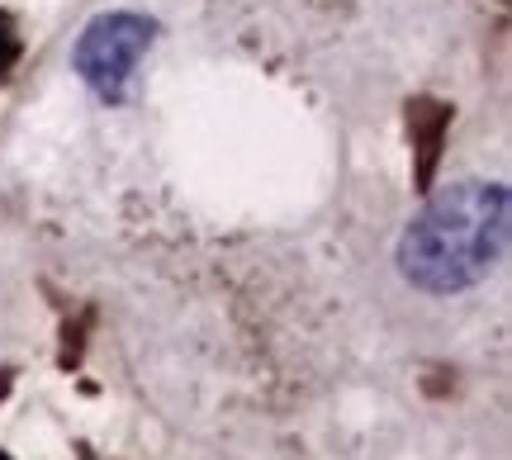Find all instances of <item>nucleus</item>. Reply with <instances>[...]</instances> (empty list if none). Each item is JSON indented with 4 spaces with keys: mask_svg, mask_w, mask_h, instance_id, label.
Returning <instances> with one entry per match:
<instances>
[{
    "mask_svg": "<svg viewBox=\"0 0 512 460\" xmlns=\"http://www.w3.org/2000/svg\"><path fill=\"white\" fill-rule=\"evenodd\" d=\"M512 200L494 181H460L422 204L399 238V271L422 295H460L508 252Z\"/></svg>",
    "mask_w": 512,
    "mask_h": 460,
    "instance_id": "f257e3e1",
    "label": "nucleus"
},
{
    "mask_svg": "<svg viewBox=\"0 0 512 460\" xmlns=\"http://www.w3.org/2000/svg\"><path fill=\"white\" fill-rule=\"evenodd\" d=\"M152 34H157V24L143 15H133V10L100 15L95 24H86V34L76 38V48H72L76 76H81L100 100L119 105L128 95V81H133L138 57L152 48Z\"/></svg>",
    "mask_w": 512,
    "mask_h": 460,
    "instance_id": "f03ea898",
    "label": "nucleus"
},
{
    "mask_svg": "<svg viewBox=\"0 0 512 460\" xmlns=\"http://www.w3.org/2000/svg\"><path fill=\"white\" fill-rule=\"evenodd\" d=\"M0 460H10V456H5V451H0Z\"/></svg>",
    "mask_w": 512,
    "mask_h": 460,
    "instance_id": "7ed1b4c3",
    "label": "nucleus"
}]
</instances>
